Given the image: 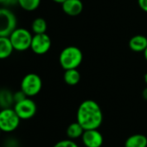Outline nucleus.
Listing matches in <instances>:
<instances>
[{"instance_id":"423d86ee","label":"nucleus","mask_w":147,"mask_h":147,"mask_svg":"<svg viewBox=\"0 0 147 147\" xmlns=\"http://www.w3.org/2000/svg\"><path fill=\"white\" fill-rule=\"evenodd\" d=\"M42 87V82L41 77L36 74L30 73L22 79L20 89L28 97H33L40 93Z\"/></svg>"},{"instance_id":"4be33fe9","label":"nucleus","mask_w":147,"mask_h":147,"mask_svg":"<svg viewBox=\"0 0 147 147\" xmlns=\"http://www.w3.org/2000/svg\"><path fill=\"white\" fill-rule=\"evenodd\" d=\"M138 4L139 8L147 13V0H138Z\"/></svg>"},{"instance_id":"f8f14e48","label":"nucleus","mask_w":147,"mask_h":147,"mask_svg":"<svg viewBox=\"0 0 147 147\" xmlns=\"http://www.w3.org/2000/svg\"><path fill=\"white\" fill-rule=\"evenodd\" d=\"M14 48L9 36H0V60H4L11 55Z\"/></svg>"},{"instance_id":"4468645a","label":"nucleus","mask_w":147,"mask_h":147,"mask_svg":"<svg viewBox=\"0 0 147 147\" xmlns=\"http://www.w3.org/2000/svg\"><path fill=\"white\" fill-rule=\"evenodd\" d=\"M125 147H147V138L143 134H133L127 138Z\"/></svg>"},{"instance_id":"6ab92c4d","label":"nucleus","mask_w":147,"mask_h":147,"mask_svg":"<svg viewBox=\"0 0 147 147\" xmlns=\"http://www.w3.org/2000/svg\"><path fill=\"white\" fill-rule=\"evenodd\" d=\"M53 147H79L72 139H64L57 142Z\"/></svg>"},{"instance_id":"f257e3e1","label":"nucleus","mask_w":147,"mask_h":147,"mask_svg":"<svg viewBox=\"0 0 147 147\" xmlns=\"http://www.w3.org/2000/svg\"><path fill=\"white\" fill-rule=\"evenodd\" d=\"M77 122L84 130L98 129L103 120L100 105L93 100H86L81 103L77 110Z\"/></svg>"},{"instance_id":"9b49d317","label":"nucleus","mask_w":147,"mask_h":147,"mask_svg":"<svg viewBox=\"0 0 147 147\" xmlns=\"http://www.w3.org/2000/svg\"><path fill=\"white\" fill-rule=\"evenodd\" d=\"M129 48L134 52H144L147 48V37L143 35H136L129 41Z\"/></svg>"},{"instance_id":"a878e982","label":"nucleus","mask_w":147,"mask_h":147,"mask_svg":"<svg viewBox=\"0 0 147 147\" xmlns=\"http://www.w3.org/2000/svg\"><path fill=\"white\" fill-rule=\"evenodd\" d=\"M144 82L146 83V85H147V73L144 75Z\"/></svg>"},{"instance_id":"39448f33","label":"nucleus","mask_w":147,"mask_h":147,"mask_svg":"<svg viewBox=\"0 0 147 147\" xmlns=\"http://www.w3.org/2000/svg\"><path fill=\"white\" fill-rule=\"evenodd\" d=\"M21 119L14 108H3L0 110V129L4 132H11L18 129Z\"/></svg>"},{"instance_id":"f03ea898","label":"nucleus","mask_w":147,"mask_h":147,"mask_svg":"<svg viewBox=\"0 0 147 147\" xmlns=\"http://www.w3.org/2000/svg\"><path fill=\"white\" fill-rule=\"evenodd\" d=\"M82 51L76 46H68L62 49L59 55V62L65 70L77 68L82 62Z\"/></svg>"},{"instance_id":"2eb2a0df","label":"nucleus","mask_w":147,"mask_h":147,"mask_svg":"<svg viewBox=\"0 0 147 147\" xmlns=\"http://www.w3.org/2000/svg\"><path fill=\"white\" fill-rule=\"evenodd\" d=\"M64 82L68 86H76L79 83L81 80V74L77 68H72L65 70L63 76Z\"/></svg>"},{"instance_id":"412c9836","label":"nucleus","mask_w":147,"mask_h":147,"mask_svg":"<svg viewBox=\"0 0 147 147\" xmlns=\"http://www.w3.org/2000/svg\"><path fill=\"white\" fill-rule=\"evenodd\" d=\"M17 4H18V0H0V5L5 7L15 5Z\"/></svg>"},{"instance_id":"dca6fc26","label":"nucleus","mask_w":147,"mask_h":147,"mask_svg":"<svg viewBox=\"0 0 147 147\" xmlns=\"http://www.w3.org/2000/svg\"><path fill=\"white\" fill-rule=\"evenodd\" d=\"M84 128L81 125L79 122H74L70 124L67 128V136L70 139H76L78 138H82L83 132H84Z\"/></svg>"},{"instance_id":"f3484780","label":"nucleus","mask_w":147,"mask_h":147,"mask_svg":"<svg viewBox=\"0 0 147 147\" xmlns=\"http://www.w3.org/2000/svg\"><path fill=\"white\" fill-rule=\"evenodd\" d=\"M31 30L34 34H42L46 33L47 30V22L42 18H37L34 19L31 24Z\"/></svg>"},{"instance_id":"393cba45","label":"nucleus","mask_w":147,"mask_h":147,"mask_svg":"<svg viewBox=\"0 0 147 147\" xmlns=\"http://www.w3.org/2000/svg\"><path fill=\"white\" fill-rule=\"evenodd\" d=\"M144 59L147 61V48H146L145 50L144 51Z\"/></svg>"},{"instance_id":"5701e85b","label":"nucleus","mask_w":147,"mask_h":147,"mask_svg":"<svg viewBox=\"0 0 147 147\" xmlns=\"http://www.w3.org/2000/svg\"><path fill=\"white\" fill-rule=\"evenodd\" d=\"M142 96L144 100H147V88H145L144 90H143V93H142Z\"/></svg>"},{"instance_id":"6e6552de","label":"nucleus","mask_w":147,"mask_h":147,"mask_svg":"<svg viewBox=\"0 0 147 147\" xmlns=\"http://www.w3.org/2000/svg\"><path fill=\"white\" fill-rule=\"evenodd\" d=\"M51 48V39L46 34H34L30 49L36 55H44Z\"/></svg>"},{"instance_id":"7ed1b4c3","label":"nucleus","mask_w":147,"mask_h":147,"mask_svg":"<svg viewBox=\"0 0 147 147\" xmlns=\"http://www.w3.org/2000/svg\"><path fill=\"white\" fill-rule=\"evenodd\" d=\"M14 50L23 52L30 49L33 36L24 28H17L9 36Z\"/></svg>"},{"instance_id":"20e7f679","label":"nucleus","mask_w":147,"mask_h":147,"mask_svg":"<svg viewBox=\"0 0 147 147\" xmlns=\"http://www.w3.org/2000/svg\"><path fill=\"white\" fill-rule=\"evenodd\" d=\"M18 19L12 11L7 7L0 8V36H10L18 28Z\"/></svg>"},{"instance_id":"1a4fd4ad","label":"nucleus","mask_w":147,"mask_h":147,"mask_svg":"<svg viewBox=\"0 0 147 147\" xmlns=\"http://www.w3.org/2000/svg\"><path fill=\"white\" fill-rule=\"evenodd\" d=\"M82 139L86 147H100L103 144V136L98 129L85 130Z\"/></svg>"},{"instance_id":"a211bd4d","label":"nucleus","mask_w":147,"mask_h":147,"mask_svg":"<svg viewBox=\"0 0 147 147\" xmlns=\"http://www.w3.org/2000/svg\"><path fill=\"white\" fill-rule=\"evenodd\" d=\"M41 4V0H18L19 6L26 11L36 10Z\"/></svg>"},{"instance_id":"9d476101","label":"nucleus","mask_w":147,"mask_h":147,"mask_svg":"<svg viewBox=\"0 0 147 147\" xmlns=\"http://www.w3.org/2000/svg\"><path fill=\"white\" fill-rule=\"evenodd\" d=\"M62 11L70 17H76L82 12L83 4L82 0H66L61 4Z\"/></svg>"},{"instance_id":"b1692460","label":"nucleus","mask_w":147,"mask_h":147,"mask_svg":"<svg viewBox=\"0 0 147 147\" xmlns=\"http://www.w3.org/2000/svg\"><path fill=\"white\" fill-rule=\"evenodd\" d=\"M52 1L55 2V3H57V4H61V5L63 2L66 1V0H52Z\"/></svg>"},{"instance_id":"aec40b11","label":"nucleus","mask_w":147,"mask_h":147,"mask_svg":"<svg viewBox=\"0 0 147 147\" xmlns=\"http://www.w3.org/2000/svg\"><path fill=\"white\" fill-rule=\"evenodd\" d=\"M28 96L20 89L19 91H18V92H16V93H14V101H15V103H17V102H19V101H21V100H24L25 98H27Z\"/></svg>"},{"instance_id":"0eeeda50","label":"nucleus","mask_w":147,"mask_h":147,"mask_svg":"<svg viewBox=\"0 0 147 147\" xmlns=\"http://www.w3.org/2000/svg\"><path fill=\"white\" fill-rule=\"evenodd\" d=\"M13 108L21 119H30L33 118L36 113V105L30 97L15 103Z\"/></svg>"},{"instance_id":"bb28decb","label":"nucleus","mask_w":147,"mask_h":147,"mask_svg":"<svg viewBox=\"0 0 147 147\" xmlns=\"http://www.w3.org/2000/svg\"><path fill=\"white\" fill-rule=\"evenodd\" d=\"M1 132H2V131H1V129H0V134H1Z\"/></svg>"},{"instance_id":"ddd939ff","label":"nucleus","mask_w":147,"mask_h":147,"mask_svg":"<svg viewBox=\"0 0 147 147\" xmlns=\"http://www.w3.org/2000/svg\"><path fill=\"white\" fill-rule=\"evenodd\" d=\"M14 105V93L7 88L0 89V108H9Z\"/></svg>"}]
</instances>
